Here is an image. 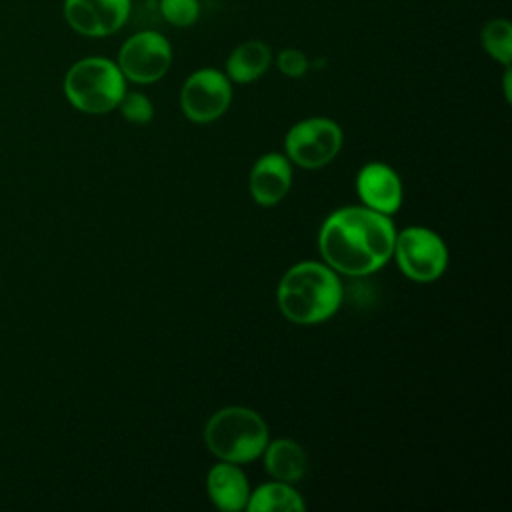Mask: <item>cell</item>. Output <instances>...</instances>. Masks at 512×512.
Masks as SVG:
<instances>
[{"label": "cell", "instance_id": "7", "mask_svg": "<svg viewBox=\"0 0 512 512\" xmlns=\"http://www.w3.org/2000/svg\"><path fill=\"white\" fill-rule=\"evenodd\" d=\"M288 158L302 168H320L342 148V130L330 118H306L286 134Z\"/></svg>", "mask_w": 512, "mask_h": 512}, {"label": "cell", "instance_id": "4", "mask_svg": "<svg viewBox=\"0 0 512 512\" xmlns=\"http://www.w3.org/2000/svg\"><path fill=\"white\" fill-rule=\"evenodd\" d=\"M124 92L126 78L118 64L102 56L78 60L64 78V94L68 102L86 114H106L114 110Z\"/></svg>", "mask_w": 512, "mask_h": 512}, {"label": "cell", "instance_id": "17", "mask_svg": "<svg viewBox=\"0 0 512 512\" xmlns=\"http://www.w3.org/2000/svg\"><path fill=\"white\" fill-rule=\"evenodd\" d=\"M160 14L168 24L176 28H188L200 16V2L198 0H160Z\"/></svg>", "mask_w": 512, "mask_h": 512}, {"label": "cell", "instance_id": "5", "mask_svg": "<svg viewBox=\"0 0 512 512\" xmlns=\"http://www.w3.org/2000/svg\"><path fill=\"white\" fill-rule=\"evenodd\" d=\"M392 256H396L404 276L416 282L440 278L448 264V248L442 238L422 226H410L396 234Z\"/></svg>", "mask_w": 512, "mask_h": 512}, {"label": "cell", "instance_id": "14", "mask_svg": "<svg viewBox=\"0 0 512 512\" xmlns=\"http://www.w3.org/2000/svg\"><path fill=\"white\" fill-rule=\"evenodd\" d=\"M262 454H264L266 472L280 482L294 484L306 472V466H308L306 454L300 448V444H296L294 440H288V438L274 440L266 444Z\"/></svg>", "mask_w": 512, "mask_h": 512}, {"label": "cell", "instance_id": "18", "mask_svg": "<svg viewBox=\"0 0 512 512\" xmlns=\"http://www.w3.org/2000/svg\"><path fill=\"white\" fill-rule=\"evenodd\" d=\"M116 108H120V114L134 124H146L154 116V106L150 98L144 96L142 92H124Z\"/></svg>", "mask_w": 512, "mask_h": 512}, {"label": "cell", "instance_id": "19", "mask_svg": "<svg viewBox=\"0 0 512 512\" xmlns=\"http://www.w3.org/2000/svg\"><path fill=\"white\" fill-rule=\"evenodd\" d=\"M278 70L288 78H300L308 72V58L298 48H284L276 58Z\"/></svg>", "mask_w": 512, "mask_h": 512}, {"label": "cell", "instance_id": "1", "mask_svg": "<svg viewBox=\"0 0 512 512\" xmlns=\"http://www.w3.org/2000/svg\"><path fill=\"white\" fill-rule=\"evenodd\" d=\"M394 238L390 216L366 206H346L324 220L318 248L334 272L366 276L390 260Z\"/></svg>", "mask_w": 512, "mask_h": 512}, {"label": "cell", "instance_id": "15", "mask_svg": "<svg viewBox=\"0 0 512 512\" xmlns=\"http://www.w3.org/2000/svg\"><path fill=\"white\" fill-rule=\"evenodd\" d=\"M306 504L288 482H268L258 486L246 502L248 512H300Z\"/></svg>", "mask_w": 512, "mask_h": 512}, {"label": "cell", "instance_id": "2", "mask_svg": "<svg viewBox=\"0 0 512 512\" xmlns=\"http://www.w3.org/2000/svg\"><path fill=\"white\" fill-rule=\"evenodd\" d=\"M342 304V284L336 272L320 262L292 266L278 284V306L294 324L328 320Z\"/></svg>", "mask_w": 512, "mask_h": 512}, {"label": "cell", "instance_id": "13", "mask_svg": "<svg viewBox=\"0 0 512 512\" xmlns=\"http://www.w3.org/2000/svg\"><path fill=\"white\" fill-rule=\"evenodd\" d=\"M272 62V50L262 40H246L238 44L226 60V76L232 82L248 84L258 80Z\"/></svg>", "mask_w": 512, "mask_h": 512}, {"label": "cell", "instance_id": "12", "mask_svg": "<svg viewBox=\"0 0 512 512\" xmlns=\"http://www.w3.org/2000/svg\"><path fill=\"white\" fill-rule=\"evenodd\" d=\"M208 496L216 508L224 512H238L246 510V502L250 496L248 480L238 464L234 462H220L214 464L206 478Z\"/></svg>", "mask_w": 512, "mask_h": 512}, {"label": "cell", "instance_id": "9", "mask_svg": "<svg viewBox=\"0 0 512 512\" xmlns=\"http://www.w3.org/2000/svg\"><path fill=\"white\" fill-rule=\"evenodd\" d=\"M132 10V0H64V18L82 36L102 38L118 32Z\"/></svg>", "mask_w": 512, "mask_h": 512}, {"label": "cell", "instance_id": "16", "mask_svg": "<svg viewBox=\"0 0 512 512\" xmlns=\"http://www.w3.org/2000/svg\"><path fill=\"white\" fill-rule=\"evenodd\" d=\"M480 42L484 50L504 66L512 60V26L506 18H492L482 26Z\"/></svg>", "mask_w": 512, "mask_h": 512}, {"label": "cell", "instance_id": "11", "mask_svg": "<svg viewBox=\"0 0 512 512\" xmlns=\"http://www.w3.org/2000/svg\"><path fill=\"white\" fill-rule=\"evenodd\" d=\"M250 194L260 206L278 204L292 186V166L282 154H264L250 172Z\"/></svg>", "mask_w": 512, "mask_h": 512}, {"label": "cell", "instance_id": "10", "mask_svg": "<svg viewBox=\"0 0 512 512\" xmlns=\"http://www.w3.org/2000/svg\"><path fill=\"white\" fill-rule=\"evenodd\" d=\"M356 190L366 208L380 214H394L402 206L400 176L382 162H370L356 176Z\"/></svg>", "mask_w": 512, "mask_h": 512}, {"label": "cell", "instance_id": "6", "mask_svg": "<svg viewBox=\"0 0 512 512\" xmlns=\"http://www.w3.org/2000/svg\"><path fill=\"white\" fill-rule=\"evenodd\" d=\"M116 64L126 80L152 84L168 72L172 64V46L164 34L156 30H140L122 44Z\"/></svg>", "mask_w": 512, "mask_h": 512}, {"label": "cell", "instance_id": "3", "mask_svg": "<svg viewBox=\"0 0 512 512\" xmlns=\"http://www.w3.org/2000/svg\"><path fill=\"white\" fill-rule=\"evenodd\" d=\"M208 450L234 464L256 460L268 444V428L262 416L244 406H228L210 416L204 428Z\"/></svg>", "mask_w": 512, "mask_h": 512}, {"label": "cell", "instance_id": "20", "mask_svg": "<svg viewBox=\"0 0 512 512\" xmlns=\"http://www.w3.org/2000/svg\"><path fill=\"white\" fill-rule=\"evenodd\" d=\"M504 94H506V100H510V70L506 66V74H504Z\"/></svg>", "mask_w": 512, "mask_h": 512}, {"label": "cell", "instance_id": "8", "mask_svg": "<svg viewBox=\"0 0 512 512\" xmlns=\"http://www.w3.org/2000/svg\"><path fill=\"white\" fill-rule=\"evenodd\" d=\"M232 100L230 78L216 68H200L182 84L180 104L188 120L204 124L220 118Z\"/></svg>", "mask_w": 512, "mask_h": 512}]
</instances>
